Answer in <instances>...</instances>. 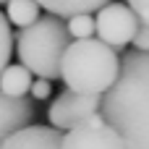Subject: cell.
Returning a JSON list of instances; mask_svg holds the SVG:
<instances>
[{"label":"cell","instance_id":"12","mask_svg":"<svg viewBox=\"0 0 149 149\" xmlns=\"http://www.w3.org/2000/svg\"><path fill=\"white\" fill-rule=\"evenodd\" d=\"M68 34L71 39H89L97 34V18L92 13H79V16H71L68 18Z\"/></svg>","mask_w":149,"mask_h":149},{"label":"cell","instance_id":"16","mask_svg":"<svg viewBox=\"0 0 149 149\" xmlns=\"http://www.w3.org/2000/svg\"><path fill=\"white\" fill-rule=\"evenodd\" d=\"M131 5V10L136 13L139 24H149V0H126Z\"/></svg>","mask_w":149,"mask_h":149},{"label":"cell","instance_id":"7","mask_svg":"<svg viewBox=\"0 0 149 149\" xmlns=\"http://www.w3.org/2000/svg\"><path fill=\"white\" fill-rule=\"evenodd\" d=\"M37 115L34 100L29 97H8L0 92V147L21 128L31 126Z\"/></svg>","mask_w":149,"mask_h":149},{"label":"cell","instance_id":"14","mask_svg":"<svg viewBox=\"0 0 149 149\" xmlns=\"http://www.w3.org/2000/svg\"><path fill=\"white\" fill-rule=\"evenodd\" d=\"M134 50H139V52H149V24H141L139 26V31H136V37H134Z\"/></svg>","mask_w":149,"mask_h":149},{"label":"cell","instance_id":"4","mask_svg":"<svg viewBox=\"0 0 149 149\" xmlns=\"http://www.w3.org/2000/svg\"><path fill=\"white\" fill-rule=\"evenodd\" d=\"M97 113H102V97L100 94H81V92H73V89L60 92L47 110L50 123L58 131H71Z\"/></svg>","mask_w":149,"mask_h":149},{"label":"cell","instance_id":"6","mask_svg":"<svg viewBox=\"0 0 149 149\" xmlns=\"http://www.w3.org/2000/svg\"><path fill=\"white\" fill-rule=\"evenodd\" d=\"M60 149H126V144L120 134L105 120V115L97 113L81 126L65 131Z\"/></svg>","mask_w":149,"mask_h":149},{"label":"cell","instance_id":"17","mask_svg":"<svg viewBox=\"0 0 149 149\" xmlns=\"http://www.w3.org/2000/svg\"><path fill=\"white\" fill-rule=\"evenodd\" d=\"M3 3H10V0H0V5H3Z\"/></svg>","mask_w":149,"mask_h":149},{"label":"cell","instance_id":"15","mask_svg":"<svg viewBox=\"0 0 149 149\" xmlns=\"http://www.w3.org/2000/svg\"><path fill=\"white\" fill-rule=\"evenodd\" d=\"M50 92H52V84H50L47 79H37V81L31 84V100H47Z\"/></svg>","mask_w":149,"mask_h":149},{"label":"cell","instance_id":"10","mask_svg":"<svg viewBox=\"0 0 149 149\" xmlns=\"http://www.w3.org/2000/svg\"><path fill=\"white\" fill-rule=\"evenodd\" d=\"M47 13L52 16H79V13H97L100 8H105L113 0H37Z\"/></svg>","mask_w":149,"mask_h":149},{"label":"cell","instance_id":"8","mask_svg":"<svg viewBox=\"0 0 149 149\" xmlns=\"http://www.w3.org/2000/svg\"><path fill=\"white\" fill-rule=\"evenodd\" d=\"M63 136L52 126H26L16 131L0 149H60Z\"/></svg>","mask_w":149,"mask_h":149},{"label":"cell","instance_id":"2","mask_svg":"<svg viewBox=\"0 0 149 149\" xmlns=\"http://www.w3.org/2000/svg\"><path fill=\"white\" fill-rule=\"evenodd\" d=\"M120 73L118 50L105 45L97 37L73 39L63 55L60 79L68 89L81 94H107Z\"/></svg>","mask_w":149,"mask_h":149},{"label":"cell","instance_id":"1","mask_svg":"<svg viewBox=\"0 0 149 149\" xmlns=\"http://www.w3.org/2000/svg\"><path fill=\"white\" fill-rule=\"evenodd\" d=\"M102 115L126 149H149V52L128 50L118 81L102 94Z\"/></svg>","mask_w":149,"mask_h":149},{"label":"cell","instance_id":"13","mask_svg":"<svg viewBox=\"0 0 149 149\" xmlns=\"http://www.w3.org/2000/svg\"><path fill=\"white\" fill-rule=\"evenodd\" d=\"M16 50V37L10 31V21L5 13H0V73L10 65V55Z\"/></svg>","mask_w":149,"mask_h":149},{"label":"cell","instance_id":"11","mask_svg":"<svg viewBox=\"0 0 149 149\" xmlns=\"http://www.w3.org/2000/svg\"><path fill=\"white\" fill-rule=\"evenodd\" d=\"M8 5V10H5V16H8V21L13 24V26H21V29H26V26H31L34 21H39V3L37 0H10V3H5Z\"/></svg>","mask_w":149,"mask_h":149},{"label":"cell","instance_id":"9","mask_svg":"<svg viewBox=\"0 0 149 149\" xmlns=\"http://www.w3.org/2000/svg\"><path fill=\"white\" fill-rule=\"evenodd\" d=\"M31 76L34 73L26 65H21V63L8 65L0 73V92L8 94V97H26V92H31V84H34Z\"/></svg>","mask_w":149,"mask_h":149},{"label":"cell","instance_id":"3","mask_svg":"<svg viewBox=\"0 0 149 149\" xmlns=\"http://www.w3.org/2000/svg\"><path fill=\"white\" fill-rule=\"evenodd\" d=\"M71 45L68 26L60 16H39L26 29H18L16 34V52L21 65H26L37 79H60L63 55Z\"/></svg>","mask_w":149,"mask_h":149},{"label":"cell","instance_id":"5","mask_svg":"<svg viewBox=\"0 0 149 149\" xmlns=\"http://www.w3.org/2000/svg\"><path fill=\"white\" fill-rule=\"evenodd\" d=\"M94 18H97V39H102L113 50H123L128 42H134L141 26L128 3H107L105 8L97 10Z\"/></svg>","mask_w":149,"mask_h":149}]
</instances>
